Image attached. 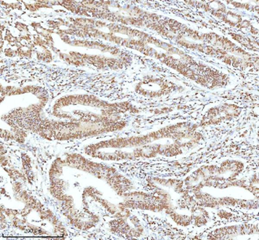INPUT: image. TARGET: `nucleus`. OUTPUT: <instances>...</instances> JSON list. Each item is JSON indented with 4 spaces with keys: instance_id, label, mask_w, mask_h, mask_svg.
Listing matches in <instances>:
<instances>
[{
    "instance_id": "1",
    "label": "nucleus",
    "mask_w": 259,
    "mask_h": 240,
    "mask_svg": "<svg viewBox=\"0 0 259 240\" xmlns=\"http://www.w3.org/2000/svg\"><path fill=\"white\" fill-rule=\"evenodd\" d=\"M237 107L236 106L228 105L219 107L218 109H212L207 114V117L212 118H207V121H204L209 124H214L215 123L221 122L225 120L231 119L233 117L237 114Z\"/></svg>"
}]
</instances>
